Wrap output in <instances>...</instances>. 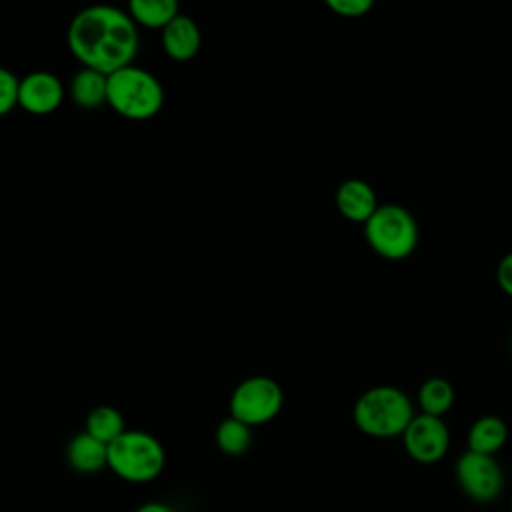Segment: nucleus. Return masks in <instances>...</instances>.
<instances>
[{"mask_svg":"<svg viewBox=\"0 0 512 512\" xmlns=\"http://www.w3.org/2000/svg\"><path fill=\"white\" fill-rule=\"evenodd\" d=\"M328 8L344 18H360L370 12V0H328Z\"/></svg>","mask_w":512,"mask_h":512,"instance_id":"nucleus-20","label":"nucleus"},{"mask_svg":"<svg viewBox=\"0 0 512 512\" xmlns=\"http://www.w3.org/2000/svg\"><path fill=\"white\" fill-rule=\"evenodd\" d=\"M510 512H512V502H510Z\"/></svg>","mask_w":512,"mask_h":512,"instance_id":"nucleus-23","label":"nucleus"},{"mask_svg":"<svg viewBox=\"0 0 512 512\" xmlns=\"http://www.w3.org/2000/svg\"><path fill=\"white\" fill-rule=\"evenodd\" d=\"M376 194L372 186L360 178L344 180L336 190L338 212L352 222H366L378 208Z\"/></svg>","mask_w":512,"mask_h":512,"instance_id":"nucleus-11","label":"nucleus"},{"mask_svg":"<svg viewBox=\"0 0 512 512\" xmlns=\"http://www.w3.org/2000/svg\"><path fill=\"white\" fill-rule=\"evenodd\" d=\"M18 88L20 80L14 72L0 66V118L18 106Z\"/></svg>","mask_w":512,"mask_h":512,"instance_id":"nucleus-19","label":"nucleus"},{"mask_svg":"<svg viewBox=\"0 0 512 512\" xmlns=\"http://www.w3.org/2000/svg\"><path fill=\"white\" fill-rule=\"evenodd\" d=\"M422 414L442 418L454 404V388L446 378H428L418 390Z\"/></svg>","mask_w":512,"mask_h":512,"instance_id":"nucleus-17","label":"nucleus"},{"mask_svg":"<svg viewBox=\"0 0 512 512\" xmlns=\"http://www.w3.org/2000/svg\"><path fill=\"white\" fill-rule=\"evenodd\" d=\"M166 464L158 438L144 430H126L108 444V468L128 482H150Z\"/></svg>","mask_w":512,"mask_h":512,"instance_id":"nucleus-4","label":"nucleus"},{"mask_svg":"<svg viewBox=\"0 0 512 512\" xmlns=\"http://www.w3.org/2000/svg\"><path fill=\"white\" fill-rule=\"evenodd\" d=\"M134 512H174V510L164 502H146V504L138 506Z\"/></svg>","mask_w":512,"mask_h":512,"instance_id":"nucleus-22","label":"nucleus"},{"mask_svg":"<svg viewBox=\"0 0 512 512\" xmlns=\"http://www.w3.org/2000/svg\"><path fill=\"white\" fill-rule=\"evenodd\" d=\"M496 280H498L500 288H502L508 296H512V252L504 254L502 260L498 262Z\"/></svg>","mask_w":512,"mask_h":512,"instance_id":"nucleus-21","label":"nucleus"},{"mask_svg":"<svg viewBox=\"0 0 512 512\" xmlns=\"http://www.w3.org/2000/svg\"><path fill=\"white\" fill-rule=\"evenodd\" d=\"M458 488L476 504H490L504 490V472L494 456L466 450L454 466Z\"/></svg>","mask_w":512,"mask_h":512,"instance_id":"nucleus-7","label":"nucleus"},{"mask_svg":"<svg viewBox=\"0 0 512 512\" xmlns=\"http://www.w3.org/2000/svg\"><path fill=\"white\" fill-rule=\"evenodd\" d=\"M368 246L386 260L408 258L418 244V224L400 204H382L364 222Z\"/></svg>","mask_w":512,"mask_h":512,"instance_id":"nucleus-5","label":"nucleus"},{"mask_svg":"<svg viewBox=\"0 0 512 512\" xmlns=\"http://www.w3.org/2000/svg\"><path fill=\"white\" fill-rule=\"evenodd\" d=\"M66 42L82 68L108 76L134 62L140 36L136 22L126 10L100 4L84 8L72 18Z\"/></svg>","mask_w":512,"mask_h":512,"instance_id":"nucleus-1","label":"nucleus"},{"mask_svg":"<svg viewBox=\"0 0 512 512\" xmlns=\"http://www.w3.org/2000/svg\"><path fill=\"white\" fill-rule=\"evenodd\" d=\"M70 96L82 110H96L108 104V76L98 70L80 68L70 82Z\"/></svg>","mask_w":512,"mask_h":512,"instance_id":"nucleus-13","label":"nucleus"},{"mask_svg":"<svg viewBox=\"0 0 512 512\" xmlns=\"http://www.w3.org/2000/svg\"><path fill=\"white\" fill-rule=\"evenodd\" d=\"M284 404L280 384L268 376H252L242 380L230 396V416L244 424L260 426L278 416Z\"/></svg>","mask_w":512,"mask_h":512,"instance_id":"nucleus-6","label":"nucleus"},{"mask_svg":"<svg viewBox=\"0 0 512 512\" xmlns=\"http://www.w3.org/2000/svg\"><path fill=\"white\" fill-rule=\"evenodd\" d=\"M414 416V406L406 392L388 384L368 388L352 408L356 428L372 438L402 436Z\"/></svg>","mask_w":512,"mask_h":512,"instance_id":"nucleus-2","label":"nucleus"},{"mask_svg":"<svg viewBox=\"0 0 512 512\" xmlns=\"http://www.w3.org/2000/svg\"><path fill=\"white\" fill-rule=\"evenodd\" d=\"M164 104V88L160 80L130 64L108 74V106L128 120L154 118Z\"/></svg>","mask_w":512,"mask_h":512,"instance_id":"nucleus-3","label":"nucleus"},{"mask_svg":"<svg viewBox=\"0 0 512 512\" xmlns=\"http://www.w3.org/2000/svg\"><path fill=\"white\" fill-rule=\"evenodd\" d=\"M216 444L228 456H240L252 446V428L242 420L228 416L216 428Z\"/></svg>","mask_w":512,"mask_h":512,"instance_id":"nucleus-18","label":"nucleus"},{"mask_svg":"<svg viewBox=\"0 0 512 512\" xmlns=\"http://www.w3.org/2000/svg\"><path fill=\"white\" fill-rule=\"evenodd\" d=\"M128 14L136 26L158 28L160 32L180 14L176 0H130Z\"/></svg>","mask_w":512,"mask_h":512,"instance_id":"nucleus-15","label":"nucleus"},{"mask_svg":"<svg viewBox=\"0 0 512 512\" xmlns=\"http://www.w3.org/2000/svg\"><path fill=\"white\" fill-rule=\"evenodd\" d=\"M64 100V84L60 78L46 70L30 72L20 80L18 106L28 114L46 116L60 108Z\"/></svg>","mask_w":512,"mask_h":512,"instance_id":"nucleus-9","label":"nucleus"},{"mask_svg":"<svg viewBox=\"0 0 512 512\" xmlns=\"http://www.w3.org/2000/svg\"><path fill=\"white\" fill-rule=\"evenodd\" d=\"M508 440V426L494 414L480 416L468 430V450L494 456Z\"/></svg>","mask_w":512,"mask_h":512,"instance_id":"nucleus-14","label":"nucleus"},{"mask_svg":"<svg viewBox=\"0 0 512 512\" xmlns=\"http://www.w3.org/2000/svg\"><path fill=\"white\" fill-rule=\"evenodd\" d=\"M86 432L108 446L126 432L124 416L112 406H96L86 416Z\"/></svg>","mask_w":512,"mask_h":512,"instance_id":"nucleus-16","label":"nucleus"},{"mask_svg":"<svg viewBox=\"0 0 512 512\" xmlns=\"http://www.w3.org/2000/svg\"><path fill=\"white\" fill-rule=\"evenodd\" d=\"M402 440L412 460L434 464L442 460L450 448V430L442 418L420 412L406 426Z\"/></svg>","mask_w":512,"mask_h":512,"instance_id":"nucleus-8","label":"nucleus"},{"mask_svg":"<svg viewBox=\"0 0 512 512\" xmlns=\"http://www.w3.org/2000/svg\"><path fill=\"white\" fill-rule=\"evenodd\" d=\"M66 460L74 470L94 474L108 466V446L84 430L68 442Z\"/></svg>","mask_w":512,"mask_h":512,"instance_id":"nucleus-12","label":"nucleus"},{"mask_svg":"<svg viewBox=\"0 0 512 512\" xmlns=\"http://www.w3.org/2000/svg\"><path fill=\"white\" fill-rule=\"evenodd\" d=\"M162 50L178 62H186L200 52L202 32L200 26L186 14H178L162 32H160Z\"/></svg>","mask_w":512,"mask_h":512,"instance_id":"nucleus-10","label":"nucleus"}]
</instances>
